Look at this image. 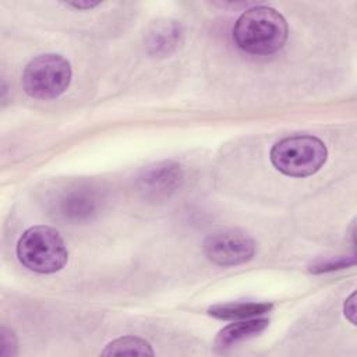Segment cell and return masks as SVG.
<instances>
[{"label":"cell","instance_id":"6da1fadb","mask_svg":"<svg viewBox=\"0 0 357 357\" xmlns=\"http://www.w3.org/2000/svg\"><path fill=\"white\" fill-rule=\"evenodd\" d=\"M233 39L245 53L272 54L280 50L287 39V22L275 8L254 6L236 21Z\"/></svg>","mask_w":357,"mask_h":357},{"label":"cell","instance_id":"7a4b0ae2","mask_svg":"<svg viewBox=\"0 0 357 357\" xmlns=\"http://www.w3.org/2000/svg\"><path fill=\"white\" fill-rule=\"evenodd\" d=\"M17 257L29 271L54 273L67 264L68 250L54 227L40 225L22 233L17 243Z\"/></svg>","mask_w":357,"mask_h":357},{"label":"cell","instance_id":"3957f363","mask_svg":"<svg viewBox=\"0 0 357 357\" xmlns=\"http://www.w3.org/2000/svg\"><path fill=\"white\" fill-rule=\"evenodd\" d=\"M325 144L312 135L283 138L271 149L272 165L286 176L305 177L317 173L326 162Z\"/></svg>","mask_w":357,"mask_h":357},{"label":"cell","instance_id":"277c9868","mask_svg":"<svg viewBox=\"0 0 357 357\" xmlns=\"http://www.w3.org/2000/svg\"><path fill=\"white\" fill-rule=\"evenodd\" d=\"M73 70L67 59L46 53L32 59L22 74L24 91L35 99H54L70 86Z\"/></svg>","mask_w":357,"mask_h":357},{"label":"cell","instance_id":"5b68a950","mask_svg":"<svg viewBox=\"0 0 357 357\" xmlns=\"http://www.w3.org/2000/svg\"><path fill=\"white\" fill-rule=\"evenodd\" d=\"M102 194L91 183H75L61 190L52 199V213L66 223H86L98 216L102 206Z\"/></svg>","mask_w":357,"mask_h":357},{"label":"cell","instance_id":"8992f818","mask_svg":"<svg viewBox=\"0 0 357 357\" xmlns=\"http://www.w3.org/2000/svg\"><path fill=\"white\" fill-rule=\"evenodd\" d=\"M206 258L220 266H236L250 261L255 254L254 240L244 231L227 229L211 233L204 241Z\"/></svg>","mask_w":357,"mask_h":357},{"label":"cell","instance_id":"52a82bcc","mask_svg":"<svg viewBox=\"0 0 357 357\" xmlns=\"http://www.w3.org/2000/svg\"><path fill=\"white\" fill-rule=\"evenodd\" d=\"M183 169L173 160L152 163L137 177V190L149 201H162L174 194L183 183Z\"/></svg>","mask_w":357,"mask_h":357},{"label":"cell","instance_id":"ba28073f","mask_svg":"<svg viewBox=\"0 0 357 357\" xmlns=\"http://www.w3.org/2000/svg\"><path fill=\"white\" fill-rule=\"evenodd\" d=\"M183 29L174 20H158L146 31L145 47L155 57L172 54L181 43Z\"/></svg>","mask_w":357,"mask_h":357},{"label":"cell","instance_id":"9c48e42d","mask_svg":"<svg viewBox=\"0 0 357 357\" xmlns=\"http://www.w3.org/2000/svg\"><path fill=\"white\" fill-rule=\"evenodd\" d=\"M268 324L269 321L266 318H255V317L230 324L218 333L215 344L222 350L231 347L243 340L257 336L268 326Z\"/></svg>","mask_w":357,"mask_h":357},{"label":"cell","instance_id":"30bf717a","mask_svg":"<svg viewBox=\"0 0 357 357\" xmlns=\"http://www.w3.org/2000/svg\"><path fill=\"white\" fill-rule=\"evenodd\" d=\"M271 308V303H227L213 305L208 310V312L219 319H247L262 315Z\"/></svg>","mask_w":357,"mask_h":357},{"label":"cell","instance_id":"8fae6325","mask_svg":"<svg viewBox=\"0 0 357 357\" xmlns=\"http://www.w3.org/2000/svg\"><path fill=\"white\" fill-rule=\"evenodd\" d=\"M151 344L135 336L119 337L106 344L102 356H153Z\"/></svg>","mask_w":357,"mask_h":357},{"label":"cell","instance_id":"7c38bea8","mask_svg":"<svg viewBox=\"0 0 357 357\" xmlns=\"http://www.w3.org/2000/svg\"><path fill=\"white\" fill-rule=\"evenodd\" d=\"M354 264V259L347 261V258H339V259H331V261H319L315 262L314 265H311L310 271L319 273V272H328V271H333V269H342L347 265Z\"/></svg>","mask_w":357,"mask_h":357},{"label":"cell","instance_id":"4fadbf2b","mask_svg":"<svg viewBox=\"0 0 357 357\" xmlns=\"http://www.w3.org/2000/svg\"><path fill=\"white\" fill-rule=\"evenodd\" d=\"M1 337V356H14L17 353V339L10 329L3 328L0 332Z\"/></svg>","mask_w":357,"mask_h":357},{"label":"cell","instance_id":"5bb4252c","mask_svg":"<svg viewBox=\"0 0 357 357\" xmlns=\"http://www.w3.org/2000/svg\"><path fill=\"white\" fill-rule=\"evenodd\" d=\"M356 294L353 293L344 303V315L346 318L351 322V324H356Z\"/></svg>","mask_w":357,"mask_h":357},{"label":"cell","instance_id":"9a60e30c","mask_svg":"<svg viewBox=\"0 0 357 357\" xmlns=\"http://www.w3.org/2000/svg\"><path fill=\"white\" fill-rule=\"evenodd\" d=\"M66 4L70 7L78 8V10H88V8H93V7L99 6L100 3L99 1H68Z\"/></svg>","mask_w":357,"mask_h":357}]
</instances>
